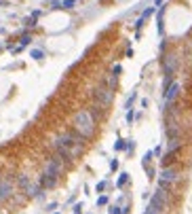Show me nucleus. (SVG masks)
<instances>
[{
	"instance_id": "f257e3e1",
	"label": "nucleus",
	"mask_w": 192,
	"mask_h": 214,
	"mask_svg": "<svg viewBox=\"0 0 192 214\" xmlns=\"http://www.w3.org/2000/svg\"><path fill=\"white\" fill-rule=\"evenodd\" d=\"M72 125H74V131H78L85 140L91 138V136H93V131H95V121H93V117H91L89 110H78L74 114Z\"/></svg>"
},
{
	"instance_id": "f03ea898",
	"label": "nucleus",
	"mask_w": 192,
	"mask_h": 214,
	"mask_svg": "<svg viewBox=\"0 0 192 214\" xmlns=\"http://www.w3.org/2000/svg\"><path fill=\"white\" fill-rule=\"evenodd\" d=\"M17 182H19V186L23 189V193H27L30 197H42V189H40V184H38V182H34V180H30V176L21 174L19 178H17Z\"/></svg>"
},
{
	"instance_id": "7ed1b4c3",
	"label": "nucleus",
	"mask_w": 192,
	"mask_h": 214,
	"mask_svg": "<svg viewBox=\"0 0 192 214\" xmlns=\"http://www.w3.org/2000/svg\"><path fill=\"white\" fill-rule=\"evenodd\" d=\"M112 97H114V91H112V89H108L106 85L93 89V102L99 104L102 108H106V106L112 104Z\"/></svg>"
},
{
	"instance_id": "20e7f679",
	"label": "nucleus",
	"mask_w": 192,
	"mask_h": 214,
	"mask_svg": "<svg viewBox=\"0 0 192 214\" xmlns=\"http://www.w3.org/2000/svg\"><path fill=\"white\" fill-rule=\"evenodd\" d=\"M177 178H179V174H177L175 167H163V172H160V176H158V189H165V191H167L169 186L177 180Z\"/></svg>"
},
{
	"instance_id": "39448f33",
	"label": "nucleus",
	"mask_w": 192,
	"mask_h": 214,
	"mask_svg": "<svg viewBox=\"0 0 192 214\" xmlns=\"http://www.w3.org/2000/svg\"><path fill=\"white\" fill-rule=\"evenodd\" d=\"M63 170V161L59 159V155H53L47 159V163H44V174H49V176H55L57 178Z\"/></svg>"
},
{
	"instance_id": "423d86ee",
	"label": "nucleus",
	"mask_w": 192,
	"mask_h": 214,
	"mask_svg": "<svg viewBox=\"0 0 192 214\" xmlns=\"http://www.w3.org/2000/svg\"><path fill=\"white\" fill-rule=\"evenodd\" d=\"M165 206H167V191H165V189H158L156 193L152 195V199H150V206H148V208L156 210V212H163Z\"/></svg>"
},
{
	"instance_id": "0eeeda50",
	"label": "nucleus",
	"mask_w": 192,
	"mask_h": 214,
	"mask_svg": "<svg viewBox=\"0 0 192 214\" xmlns=\"http://www.w3.org/2000/svg\"><path fill=\"white\" fill-rule=\"evenodd\" d=\"M179 91H181V85L177 83V81H173L171 85H169V89L167 91H163V95H165V108H169V106L177 100V95H179Z\"/></svg>"
},
{
	"instance_id": "6e6552de",
	"label": "nucleus",
	"mask_w": 192,
	"mask_h": 214,
	"mask_svg": "<svg viewBox=\"0 0 192 214\" xmlns=\"http://www.w3.org/2000/svg\"><path fill=\"white\" fill-rule=\"evenodd\" d=\"M175 68H177V57H175V55H165V57H163L165 76H173V74H175Z\"/></svg>"
},
{
	"instance_id": "1a4fd4ad",
	"label": "nucleus",
	"mask_w": 192,
	"mask_h": 214,
	"mask_svg": "<svg viewBox=\"0 0 192 214\" xmlns=\"http://www.w3.org/2000/svg\"><path fill=\"white\" fill-rule=\"evenodd\" d=\"M13 195V180L8 178H0V201L8 199Z\"/></svg>"
},
{
	"instance_id": "9d476101",
	"label": "nucleus",
	"mask_w": 192,
	"mask_h": 214,
	"mask_svg": "<svg viewBox=\"0 0 192 214\" xmlns=\"http://www.w3.org/2000/svg\"><path fill=\"white\" fill-rule=\"evenodd\" d=\"M38 184H40V189H53V186L57 184V178H55V176H49V174H44V172H42V176L38 178Z\"/></svg>"
},
{
	"instance_id": "9b49d317",
	"label": "nucleus",
	"mask_w": 192,
	"mask_h": 214,
	"mask_svg": "<svg viewBox=\"0 0 192 214\" xmlns=\"http://www.w3.org/2000/svg\"><path fill=\"white\" fill-rule=\"evenodd\" d=\"M184 144V142H181V138H173V140H169L167 142V153H175V150Z\"/></svg>"
},
{
	"instance_id": "f8f14e48",
	"label": "nucleus",
	"mask_w": 192,
	"mask_h": 214,
	"mask_svg": "<svg viewBox=\"0 0 192 214\" xmlns=\"http://www.w3.org/2000/svg\"><path fill=\"white\" fill-rule=\"evenodd\" d=\"M127 182H129V174L123 172L121 176H118V180H116V186H118V189H123V186H125Z\"/></svg>"
},
{
	"instance_id": "ddd939ff",
	"label": "nucleus",
	"mask_w": 192,
	"mask_h": 214,
	"mask_svg": "<svg viewBox=\"0 0 192 214\" xmlns=\"http://www.w3.org/2000/svg\"><path fill=\"white\" fill-rule=\"evenodd\" d=\"M125 148H127V140L118 138V140H116V144H114V150H125Z\"/></svg>"
},
{
	"instance_id": "4468645a",
	"label": "nucleus",
	"mask_w": 192,
	"mask_h": 214,
	"mask_svg": "<svg viewBox=\"0 0 192 214\" xmlns=\"http://www.w3.org/2000/svg\"><path fill=\"white\" fill-rule=\"evenodd\" d=\"M30 55H32L34 59H42V57H44V51H42V49H32Z\"/></svg>"
},
{
	"instance_id": "2eb2a0df",
	"label": "nucleus",
	"mask_w": 192,
	"mask_h": 214,
	"mask_svg": "<svg viewBox=\"0 0 192 214\" xmlns=\"http://www.w3.org/2000/svg\"><path fill=\"white\" fill-rule=\"evenodd\" d=\"M135 100H137V93L133 91V93L129 95V100H127V104H125V108H127V110H131V106H133V102H135Z\"/></svg>"
},
{
	"instance_id": "dca6fc26",
	"label": "nucleus",
	"mask_w": 192,
	"mask_h": 214,
	"mask_svg": "<svg viewBox=\"0 0 192 214\" xmlns=\"http://www.w3.org/2000/svg\"><path fill=\"white\" fill-rule=\"evenodd\" d=\"M30 42H32V36H30V34H23V36H21V47H27Z\"/></svg>"
},
{
	"instance_id": "f3484780",
	"label": "nucleus",
	"mask_w": 192,
	"mask_h": 214,
	"mask_svg": "<svg viewBox=\"0 0 192 214\" xmlns=\"http://www.w3.org/2000/svg\"><path fill=\"white\" fill-rule=\"evenodd\" d=\"M74 4H76V0H63V2H61V8H72Z\"/></svg>"
},
{
	"instance_id": "a211bd4d",
	"label": "nucleus",
	"mask_w": 192,
	"mask_h": 214,
	"mask_svg": "<svg viewBox=\"0 0 192 214\" xmlns=\"http://www.w3.org/2000/svg\"><path fill=\"white\" fill-rule=\"evenodd\" d=\"M154 8H156V6H148V8H146V11L142 13V17H144V19H148V17L154 13Z\"/></svg>"
},
{
	"instance_id": "6ab92c4d",
	"label": "nucleus",
	"mask_w": 192,
	"mask_h": 214,
	"mask_svg": "<svg viewBox=\"0 0 192 214\" xmlns=\"http://www.w3.org/2000/svg\"><path fill=\"white\" fill-rule=\"evenodd\" d=\"M121 72H123V66H121V64H116V66L112 68V76H121Z\"/></svg>"
},
{
	"instance_id": "aec40b11",
	"label": "nucleus",
	"mask_w": 192,
	"mask_h": 214,
	"mask_svg": "<svg viewBox=\"0 0 192 214\" xmlns=\"http://www.w3.org/2000/svg\"><path fill=\"white\" fill-rule=\"evenodd\" d=\"M108 203V195H99L97 197V206H106Z\"/></svg>"
},
{
	"instance_id": "412c9836",
	"label": "nucleus",
	"mask_w": 192,
	"mask_h": 214,
	"mask_svg": "<svg viewBox=\"0 0 192 214\" xmlns=\"http://www.w3.org/2000/svg\"><path fill=\"white\" fill-rule=\"evenodd\" d=\"M106 186H108V182H106V180L97 182V193H104V191H106Z\"/></svg>"
},
{
	"instance_id": "4be33fe9",
	"label": "nucleus",
	"mask_w": 192,
	"mask_h": 214,
	"mask_svg": "<svg viewBox=\"0 0 192 214\" xmlns=\"http://www.w3.org/2000/svg\"><path fill=\"white\" fill-rule=\"evenodd\" d=\"M116 167H118V161H116V159H112V161H110V170H112V172H114V170H116Z\"/></svg>"
},
{
	"instance_id": "5701e85b",
	"label": "nucleus",
	"mask_w": 192,
	"mask_h": 214,
	"mask_svg": "<svg viewBox=\"0 0 192 214\" xmlns=\"http://www.w3.org/2000/svg\"><path fill=\"white\" fill-rule=\"evenodd\" d=\"M82 212V203H76V206H74V214H80Z\"/></svg>"
},
{
	"instance_id": "b1692460",
	"label": "nucleus",
	"mask_w": 192,
	"mask_h": 214,
	"mask_svg": "<svg viewBox=\"0 0 192 214\" xmlns=\"http://www.w3.org/2000/svg\"><path fill=\"white\" fill-rule=\"evenodd\" d=\"M127 121L133 123V110H127Z\"/></svg>"
},
{
	"instance_id": "393cba45",
	"label": "nucleus",
	"mask_w": 192,
	"mask_h": 214,
	"mask_svg": "<svg viewBox=\"0 0 192 214\" xmlns=\"http://www.w3.org/2000/svg\"><path fill=\"white\" fill-rule=\"evenodd\" d=\"M144 214H160V212H156V210H152V208H146V212Z\"/></svg>"
},
{
	"instance_id": "a878e982",
	"label": "nucleus",
	"mask_w": 192,
	"mask_h": 214,
	"mask_svg": "<svg viewBox=\"0 0 192 214\" xmlns=\"http://www.w3.org/2000/svg\"><path fill=\"white\" fill-rule=\"evenodd\" d=\"M160 2H163V0H154V6H160Z\"/></svg>"
},
{
	"instance_id": "bb28decb",
	"label": "nucleus",
	"mask_w": 192,
	"mask_h": 214,
	"mask_svg": "<svg viewBox=\"0 0 192 214\" xmlns=\"http://www.w3.org/2000/svg\"><path fill=\"white\" fill-rule=\"evenodd\" d=\"M55 214H59V212H55Z\"/></svg>"
}]
</instances>
